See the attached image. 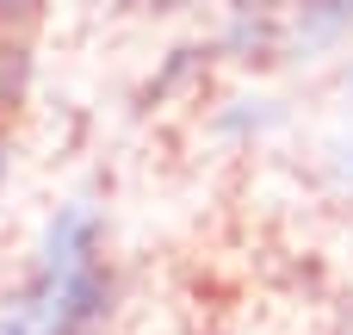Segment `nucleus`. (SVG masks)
<instances>
[{"label":"nucleus","mask_w":353,"mask_h":335,"mask_svg":"<svg viewBox=\"0 0 353 335\" xmlns=\"http://www.w3.org/2000/svg\"><path fill=\"white\" fill-rule=\"evenodd\" d=\"M112 311V274L99 267V255H87L43 305V335H93Z\"/></svg>","instance_id":"f257e3e1"},{"label":"nucleus","mask_w":353,"mask_h":335,"mask_svg":"<svg viewBox=\"0 0 353 335\" xmlns=\"http://www.w3.org/2000/svg\"><path fill=\"white\" fill-rule=\"evenodd\" d=\"M87 255H99V224H93V211H81V205L56 211V224H50V236H43V261H37V280H31L25 305H31V311H43V305H50V292H56V286H62Z\"/></svg>","instance_id":"f03ea898"},{"label":"nucleus","mask_w":353,"mask_h":335,"mask_svg":"<svg viewBox=\"0 0 353 335\" xmlns=\"http://www.w3.org/2000/svg\"><path fill=\"white\" fill-rule=\"evenodd\" d=\"M353 31V0H292L285 19H279V50L292 56H310L335 37Z\"/></svg>","instance_id":"7ed1b4c3"},{"label":"nucleus","mask_w":353,"mask_h":335,"mask_svg":"<svg viewBox=\"0 0 353 335\" xmlns=\"http://www.w3.org/2000/svg\"><path fill=\"white\" fill-rule=\"evenodd\" d=\"M25 12H37V0H0V19H25Z\"/></svg>","instance_id":"20e7f679"},{"label":"nucleus","mask_w":353,"mask_h":335,"mask_svg":"<svg viewBox=\"0 0 353 335\" xmlns=\"http://www.w3.org/2000/svg\"><path fill=\"white\" fill-rule=\"evenodd\" d=\"M0 335H31V329H25V323H6V329H0Z\"/></svg>","instance_id":"39448f33"},{"label":"nucleus","mask_w":353,"mask_h":335,"mask_svg":"<svg viewBox=\"0 0 353 335\" xmlns=\"http://www.w3.org/2000/svg\"><path fill=\"white\" fill-rule=\"evenodd\" d=\"M347 335H353V329H347Z\"/></svg>","instance_id":"423d86ee"}]
</instances>
